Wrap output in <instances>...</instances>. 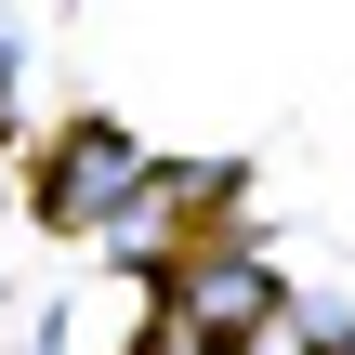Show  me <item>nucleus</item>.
<instances>
[{"instance_id":"f257e3e1","label":"nucleus","mask_w":355,"mask_h":355,"mask_svg":"<svg viewBox=\"0 0 355 355\" xmlns=\"http://www.w3.org/2000/svg\"><path fill=\"white\" fill-rule=\"evenodd\" d=\"M105 198H119V211L145 198V145H132L119 119H79V132H66V158L40 171V211H53V224H92Z\"/></svg>"}]
</instances>
